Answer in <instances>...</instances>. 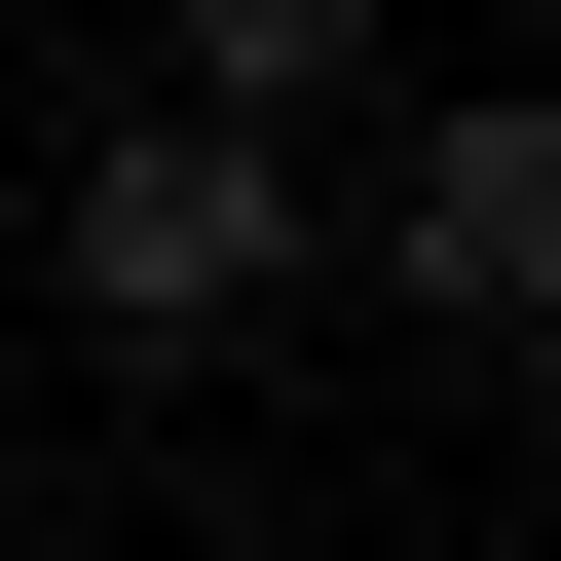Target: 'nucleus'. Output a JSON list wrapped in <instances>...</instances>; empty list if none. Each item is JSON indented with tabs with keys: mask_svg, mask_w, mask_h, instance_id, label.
<instances>
[{
	"mask_svg": "<svg viewBox=\"0 0 561 561\" xmlns=\"http://www.w3.org/2000/svg\"><path fill=\"white\" fill-rule=\"evenodd\" d=\"M38 262H76V337H225L262 262H300V150H262V113H113L38 187Z\"/></svg>",
	"mask_w": 561,
	"mask_h": 561,
	"instance_id": "obj_1",
	"label": "nucleus"
},
{
	"mask_svg": "<svg viewBox=\"0 0 561 561\" xmlns=\"http://www.w3.org/2000/svg\"><path fill=\"white\" fill-rule=\"evenodd\" d=\"M150 38H187L150 113H262V150H300V113H337V38H375V0H150Z\"/></svg>",
	"mask_w": 561,
	"mask_h": 561,
	"instance_id": "obj_3",
	"label": "nucleus"
},
{
	"mask_svg": "<svg viewBox=\"0 0 561 561\" xmlns=\"http://www.w3.org/2000/svg\"><path fill=\"white\" fill-rule=\"evenodd\" d=\"M412 300H449V337L561 300V150H524V113H412Z\"/></svg>",
	"mask_w": 561,
	"mask_h": 561,
	"instance_id": "obj_2",
	"label": "nucleus"
}]
</instances>
